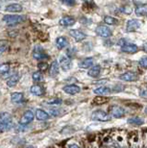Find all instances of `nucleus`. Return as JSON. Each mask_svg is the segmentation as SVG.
Masks as SVG:
<instances>
[{"label": "nucleus", "mask_w": 147, "mask_h": 148, "mask_svg": "<svg viewBox=\"0 0 147 148\" xmlns=\"http://www.w3.org/2000/svg\"><path fill=\"white\" fill-rule=\"evenodd\" d=\"M14 126L13 117L9 112H1L0 114V132L9 131Z\"/></svg>", "instance_id": "f257e3e1"}, {"label": "nucleus", "mask_w": 147, "mask_h": 148, "mask_svg": "<svg viewBox=\"0 0 147 148\" xmlns=\"http://www.w3.org/2000/svg\"><path fill=\"white\" fill-rule=\"evenodd\" d=\"M92 119L95 121H101V122H107L111 119V116L104 111L96 110L92 114Z\"/></svg>", "instance_id": "f03ea898"}, {"label": "nucleus", "mask_w": 147, "mask_h": 148, "mask_svg": "<svg viewBox=\"0 0 147 148\" xmlns=\"http://www.w3.org/2000/svg\"><path fill=\"white\" fill-rule=\"evenodd\" d=\"M25 17L23 16H12V14H9V16H5L3 17V21L6 22L7 25H16V24H19L24 21Z\"/></svg>", "instance_id": "7ed1b4c3"}, {"label": "nucleus", "mask_w": 147, "mask_h": 148, "mask_svg": "<svg viewBox=\"0 0 147 148\" xmlns=\"http://www.w3.org/2000/svg\"><path fill=\"white\" fill-rule=\"evenodd\" d=\"M95 33L101 38H110L113 35V32L107 25H98L95 29Z\"/></svg>", "instance_id": "20e7f679"}, {"label": "nucleus", "mask_w": 147, "mask_h": 148, "mask_svg": "<svg viewBox=\"0 0 147 148\" xmlns=\"http://www.w3.org/2000/svg\"><path fill=\"white\" fill-rule=\"evenodd\" d=\"M33 57L34 59H36L37 61H42L48 58V55L46 54L45 51L43 50L42 46L38 45L35 47L34 51H33Z\"/></svg>", "instance_id": "39448f33"}, {"label": "nucleus", "mask_w": 147, "mask_h": 148, "mask_svg": "<svg viewBox=\"0 0 147 148\" xmlns=\"http://www.w3.org/2000/svg\"><path fill=\"white\" fill-rule=\"evenodd\" d=\"M142 25V21L139 19H130L126 23V31L127 32H136Z\"/></svg>", "instance_id": "423d86ee"}, {"label": "nucleus", "mask_w": 147, "mask_h": 148, "mask_svg": "<svg viewBox=\"0 0 147 148\" xmlns=\"http://www.w3.org/2000/svg\"><path fill=\"white\" fill-rule=\"evenodd\" d=\"M34 117H35V114H33L32 111H26L23 115L21 116L19 120V125L21 126H24V125H28L29 123H31L32 121L34 120Z\"/></svg>", "instance_id": "0eeeda50"}, {"label": "nucleus", "mask_w": 147, "mask_h": 148, "mask_svg": "<svg viewBox=\"0 0 147 148\" xmlns=\"http://www.w3.org/2000/svg\"><path fill=\"white\" fill-rule=\"evenodd\" d=\"M121 51L124 53H127V54H134L139 51V46L137 44L134 43H128V42H124L121 45Z\"/></svg>", "instance_id": "6e6552de"}, {"label": "nucleus", "mask_w": 147, "mask_h": 148, "mask_svg": "<svg viewBox=\"0 0 147 148\" xmlns=\"http://www.w3.org/2000/svg\"><path fill=\"white\" fill-rule=\"evenodd\" d=\"M110 114L111 116H113L114 118H121L124 116L125 111L120 106H111L110 108Z\"/></svg>", "instance_id": "1a4fd4ad"}, {"label": "nucleus", "mask_w": 147, "mask_h": 148, "mask_svg": "<svg viewBox=\"0 0 147 148\" xmlns=\"http://www.w3.org/2000/svg\"><path fill=\"white\" fill-rule=\"evenodd\" d=\"M60 66L61 69L64 70V71H67V70H70L72 67V62L71 59L69 57H64V56H62L60 58Z\"/></svg>", "instance_id": "9d476101"}, {"label": "nucleus", "mask_w": 147, "mask_h": 148, "mask_svg": "<svg viewBox=\"0 0 147 148\" xmlns=\"http://www.w3.org/2000/svg\"><path fill=\"white\" fill-rule=\"evenodd\" d=\"M119 79L122 80V81H125V82H135L139 79V76H137V74L135 72L127 71V72L121 74V75L119 76Z\"/></svg>", "instance_id": "9b49d317"}, {"label": "nucleus", "mask_w": 147, "mask_h": 148, "mask_svg": "<svg viewBox=\"0 0 147 148\" xmlns=\"http://www.w3.org/2000/svg\"><path fill=\"white\" fill-rule=\"evenodd\" d=\"M69 35L74 38V40L77 41V42H80V41L84 40L85 38H87L86 34L83 33V32L80 30H76V29H71V30H69Z\"/></svg>", "instance_id": "f8f14e48"}, {"label": "nucleus", "mask_w": 147, "mask_h": 148, "mask_svg": "<svg viewBox=\"0 0 147 148\" xmlns=\"http://www.w3.org/2000/svg\"><path fill=\"white\" fill-rule=\"evenodd\" d=\"M63 90L67 94L74 95V94H77L80 92L81 88H80V87H78L77 85H67L66 87H64Z\"/></svg>", "instance_id": "ddd939ff"}, {"label": "nucleus", "mask_w": 147, "mask_h": 148, "mask_svg": "<svg viewBox=\"0 0 147 148\" xmlns=\"http://www.w3.org/2000/svg\"><path fill=\"white\" fill-rule=\"evenodd\" d=\"M75 22H76V20L74 17H72V16H64L63 18H61L60 21H59L60 25L64 26V27H69V26L74 25Z\"/></svg>", "instance_id": "4468645a"}, {"label": "nucleus", "mask_w": 147, "mask_h": 148, "mask_svg": "<svg viewBox=\"0 0 147 148\" xmlns=\"http://www.w3.org/2000/svg\"><path fill=\"white\" fill-rule=\"evenodd\" d=\"M100 72H101V66L99 64H95L92 67H90V69H89L88 71V75L92 78H98V76L100 75Z\"/></svg>", "instance_id": "2eb2a0df"}, {"label": "nucleus", "mask_w": 147, "mask_h": 148, "mask_svg": "<svg viewBox=\"0 0 147 148\" xmlns=\"http://www.w3.org/2000/svg\"><path fill=\"white\" fill-rule=\"evenodd\" d=\"M60 72V66H59V62L54 61L50 66L49 69V74L51 77H56Z\"/></svg>", "instance_id": "dca6fc26"}, {"label": "nucleus", "mask_w": 147, "mask_h": 148, "mask_svg": "<svg viewBox=\"0 0 147 148\" xmlns=\"http://www.w3.org/2000/svg\"><path fill=\"white\" fill-rule=\"evenodd\" d=\"M30 91L32 94H34V95H36V96H42L44 94V88H43V87H42L40 85L32 86L30 88Z\"/></svg>", "instance_id": "f3484780"}, {"label": "nucleus", "mask_w": 147, "mask_h": 148, "mask_svg": "<svg viewBox=\"0 0 147 148\" xmlns=\"http://www.w3.org/2000/svg\"><path fill=\"white\" fill-rule=\"evenodd\" d=\"M5 11L9 12V13H19L22 11V6L20 4H16V3H13V4L6 6Z\"/></svg>", "instance_id": "a211bd4d"}, {"label": "nucleus", "mask_w": 147, "mask_h": 148, "mask_svg": "<svg viewBox=\"0 0 147 148\" xmlns=\"http://www.w3.org/2000/svg\"><path fill=\"white\" fill-rule=\"evenodd\" d=\"M93 66V59L92 58H85L84 60H82L80 63H79V67L84 69H90V67Z\"/></svg>", "instance_id": "6ab92c4d"}, {"label": "nucleus", "mask_w": 147, "mask_h": 148, "mask_svg": "<svg viewBox=\"0 0 147 148\" xmlns=\"http://www.w3.org/2000/svg\"><path fill=\"white\" fill-rule=\"evenodd\" d=\"M93 92L98 96H104V95H109L111 91L108 87H99V88H94Z\"/></svg>", "instance_id": "aec40b11"}, {"label": "nucleus", "mask_w": 147, "mask_h": 148, "mask_svg": "<svg viewBox=\"0 0 147 148\" xmlns=\"http://www.w3.org/2000/svg\"><path fill=\"white\" fill-rule=\"evenodd\" d=\"M19 79H20V75L18 73H14L13 74L12 76L9 77V79L7 80V85H8V87H14V86H16L17 83H18L19 81Z\"/></svg>", "instance_id": "412c9836"}, {"label": "nucleus", "mask_w": 147, "mask_h": 148, "mask_svg": "<svg viewBox=\"0 0 147 148\" xmlns=\"http://www.w3.org/2000/svg\"><path fill=\"white\" fill-rule=\"evenodd\" d=\"M67 43H68V41L64 37H59L57 40H56V46H57L58 49H63L64 48Z\"/></svg>", "instance_id": "4be33fe9"}, {"label": "nucleus", "mask_w": 147, "mask_h": 148, "mask_svg": "<svg viewBox=\"0 0 147 148\" xmlns=\"http://www.w3.org/2000/svg\"><path fill=\"white\" fill-rule=\"evenodd\" d=\"M36 117H37V119H39V120H47L50 117V115L43 110L38 109L36 112Z\"/></svg>", "instance_id": "5701e85b"}, {"label": "nucleus", "mask_w": 147, "mask_h": 148, "mask_svg": "<svg viewBox=\"0 0 147 148\" xmlns=\"http://www.w3.org/2000/svg\"><path fill=\"white\" fill-rule=\"evenodd\" d=\"M23 94L21 92H14L11 94V100L13 103H21L23 101Z\"/></svg>", "instance_id": "b1692460"}, {"label": "nucleus", "mask_w": 147, "mask_h": 148, "mask_svg": "<svg viewBox=\"0 0 147 148\" xmlns=\"http://www.w3.org/2000/svg\"><path fill=\"white\" fill-rule=\"evenodd\" d=\"M127 121H128L129 124H131V125H137V126L142 125V124L144 123V120H143L142 118L137 117V116H134V117L129 118Z\"/></svg>", "instance_id": "393cba45"}, {"label": "nucleus", "mask_w": 147, "mask_h": 148, "mask_svg": "<svg viewBox=\"0 0 147 148\" xmlns=\"http://www.w3.org/2000/svg\"><path fill=\"white\" fill-rule=\"evenodd\" d=\"M136 14L137 16H147V5H139L136 8Z\"/></svg>", "instance_id": "a878e982"}, {"label": "nucleus", "mask_w": 147, "mask_h": 148, "mask_svg": "<svg viewBox=\"0 0 147 148\" xmlns=\"http://www.w3.org/2000/svg\"><path fill=\"white\" fill-rule=\"evenodd\" d=\"M104 22L107 25H116V24H117L118 20H117L116 17H113L111 16H106L104 17Z\"/></svg>", "instance_id": "bb28decb"}, {"label": "nucleus", "mask_w": 147, "mask_h": 148, "mask_svg": "<svg viewBox=\"0 0 147 148\" xmlns=\"http://www.w3.org/2000/svg\"><path fill=\"white\" fill-rule=\"evenodd\" d=\"M32 77H33L34 81L37 82V83H40V82H43V81H44V76H43V74L40 72V71L34 72L33 75H32Z\"/></svg>", "instance_id": "cd10ccee"}, {"label": "nucleus", "mask_w": 147, "mask_h": 148, "mask_svg": "<svg viewBox=\"0 0 147 148\" xmlns=\"http://www.w3.org/2000/svg\"><path fill=\"white\" fill-rule=\"evenodd\" d=\"M9 71H10V66H9V64H0V75H5Z\"/></svg>", "instance_id": "c85d7f7f"}, {"label": "nucleus", "mask_w": 147, "mask_h": 148, "mask_svg": "<svg viewBox=\"0 0 147 148\" xmlns=\"http://www.w3.org/2000/svg\"><path fill=\"white\" fill-rule=\"evenodd\" d=\"M7 50V42L4 40H0V55H2Z\"/></svg>", "instance_id": "c756f323"}, {"label": "nucleus", "mask_w": 147, "mask_h": 148, "mask_svg": "<svg viewBox=\"0 0 147 148\" xmlns=\"http://www.w3.org/2000/svg\"><path fill=\"white\" fill-rule=\"evenodd\" d=\"M120 11L122 12V13H124L126 14H130L132 13V8L130 7V6H125V7H122L121 9H120Z\"/></svg>", "instance_id": "7c9ffc66"}, {"label": "nucleus", "mask_w": 147, "mask_h": 148, "mask_svg": "<svg viewBox=\"0 0 147 148\" xmlns=\"http://www.w3.org/2000/svg\"><path fill=\"white\" fill-rule=\"evenodd\" d=\"M139 66L143 67V69H147V57H143L139 60Z\"/></svg>", "instance_id": "2f4dec72"}, {"label": "nucleus", "mask_w": 147, "mask_h": 148, "mask_svg": "<svg viewBox=\"0 0 147 148\" xmlns=\"http://www.w3.org/2000/svg\"><path fill=\"white\" fill-rule=\"evenodd\" d=\"M47 103H48V104H50V105H54V104H57L58 105V104H61L62 100L60 98H53V99L48 100Z\"/></svg>", "instance_id": "473e14b6"}, {"label": "nucleus", "mask_w": 147, "mask_h": 148, "mask_svg": "<svg viewBox=\"0 0 147 148\" xmlns=\"http://www.w3.org/2000/svg\"><path fill=\"white\" fill-rule=\"evenodd\" d=\"M38 67H39V69H46V67H47V64L44 63V62H42V63H40L38 64Z\"/></svg>", "instance_id": "72a5a7b5"}, {"label": "nucleus", "mask_w": 147, "mask_h": 148, "mask_svg": "<svg viewBox=\"0 0 147 148\" xmlns=\"http://www.w3.org/2000/svg\"><path fill=\"white\" fill-rule=\"evenodd\" d=\"M139 95H140V97H142V98L147 99V90H140Z\"/></svg>", "instance_id": "f704fd0d"}, {"label": "nucleus", "mask_w": 147, "mask_h": 148, "mask_svg": "<svg viewBox=\"0 0 147 148\" xmlns=\"http://www.w3.org/2000/svg\"><path fill=\"white\" fill-rule=\"evenodd\" d=\"M64 4H66L67 6H73L75 5V1H64Z\"/></svg>", "instance_id": "c9c22d12"}, {"label": "nucleus", "mask_w": 147, "mask_h": 148, "mask_svg": "<svg viewBox=\"0 0 147 148\" xmlns=\"http://www.w3.org/2000/svg\"><path fill=\"white\" fill-rule=\"evenodd\" d=\"M142 49H143V51L146 52L147 53V43H144L143 44V47H142Z\"/></svg>", "instance_id": "e433bc0d"}, {"label": "nucleus", "mask_w": 147, "mask_h": 148, "mask_svg": "<svg viewBox=\"0 0 147 148\" xmlns=\"http://www.w3.org/2000/svg\"><path fill=\"white\" fill-rule=\"evenodd\" d=\"M68 148H80V147H79L77 144H71V145H69Z\"/></svg>", "instance_id": "4c0bfd02"}, {"label": "nucleus", "mask_w": 147, "mask_h": 148, "mask_svg": "<svg viewBox=\"0 0 147 148\" xmlns=\"http://www.w3.org/2000/svg\"><path fill=\"white\" fill-rule=\"evenodd\" d=\"M144 112H145V114H147V106H146V107H145V109H144Z\"/></svg>", "instance_id": "58836bf2"}, {"label": "nucleus", "mask_w": 147, "mask_h": 148, "mask_svg": "<svg viewBox=\"0 0 147 148\" xmlns=\"http://www.w3.org/2000/svg\"><path fill=\"white\" fill-rule=\"evenodd\" d=\"M27 148H36V147H34V146H29V147H27Z\"/></svg>", "instance_id": "ea45409f"}, {"label": "nucleus", "mask_w": 147, "mask_h": 148, "mask_svg": "<svg viewBox=\"0 0 147 148\" xmlns=\"http://www.w3.org/2000/svg\"><path fill=\"white\" fill-rule=\"evenodd\" d=\"M133 148H137V147H133Z\"/></svg>", "instance_id": "a19ab883"}, {"label": "nucleus", "mask_w": 147, "mask_h": 148, "mask_svg": "<svg viewBox=\"0 0 147 148\" xmlns=\"http://www.w3.org/2000/svg\"><path fill=\"white\" fill-rule=\"evenodd\" d=\"M120 148H124V147H120Z\"/></svg>", "instance_id": "79ce46f5"}, {"label": "nucleus", "mask_w": 147, "mask_h": 148, "mask_svg": "<svg viewBox=\"0 0 147 148\" xmlns=\"http://www.w3.org/2000/svg\"><path fill=\"white\" fill-rule=\"evenodd\" d=\"M146 148H147V147H146Z\"/></svg>", "instance_id": "37998d69"}]
</instances>
